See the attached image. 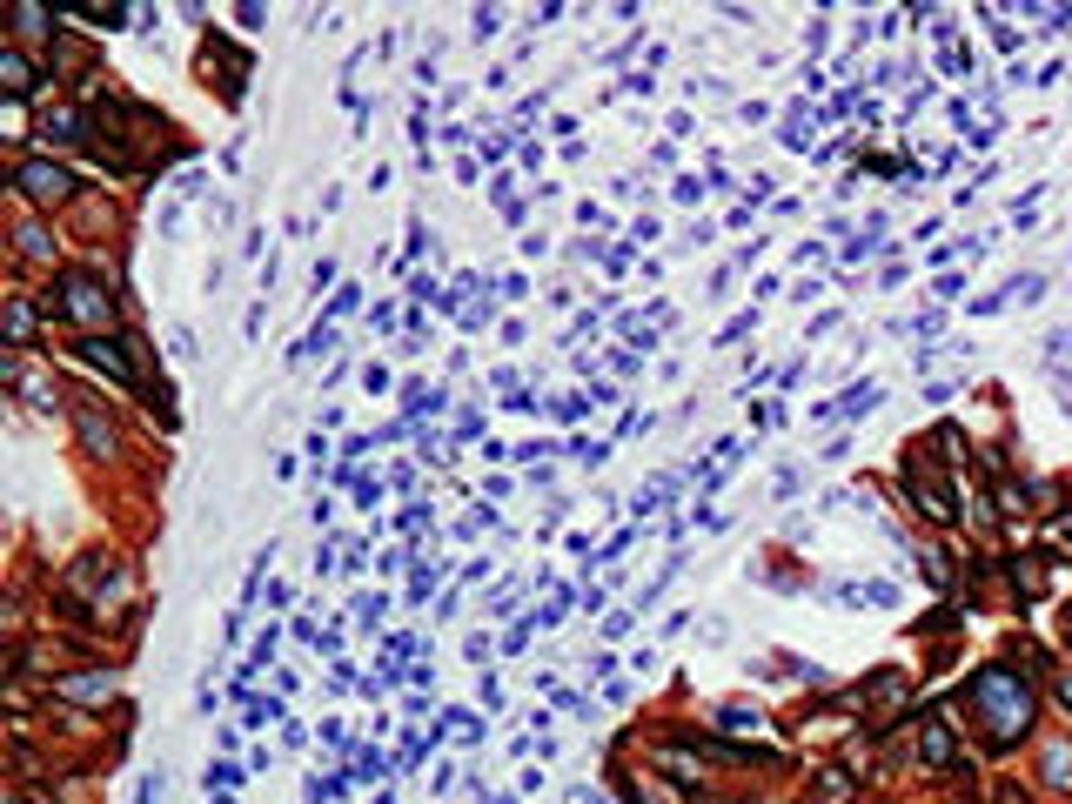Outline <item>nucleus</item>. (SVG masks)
Listing matches in <instances>:
<instances>
[{"label": "nucleus", "instance_id": "f257e3e1", "mask_svg": "<svg viewBox=\"0 0 1072 804\" xmlns=\"http://www.w3.org/2000/svg\"><path fill=\"white\" fill-rule=\"evenodd\" d=\"M972 704L985 711V724H992L999 744H1012L1032 724V691H1026V677H1012V670H979L972 677Z\"/></svg>", "mask_w": 1072, "mask_h": 804}, {"label": "nucleus", "instance_id": "f03ea898", "mask_svg": "<svg viewBox=\"0 0 1072 804\" xmlns=\"http://www.w3.org/2000/svg\"><path fill=\"white\" fill-rule=\"evenodd\" d=\"M14 188H21L27 201H41V208H54V201L74 195L67 168H54V161H21V168H14Z\"/></svg>", "mask_w": 1072, "mask_h": 804}, {"label": "nucleus", "instance_id": "7ed1b4c3", "mask_svg": "<svg viewBox=\"0 0 1072 804\" xmlns=\"http://www.w3.org/2000/svg\"><path fill=\"white\" fill-rule=\"evenodd\" d=\"M61 289H67V315H74V322H88V329H101V322H114V295L101 289L94 275H67Z\"/></svg>", "mask_w": 1072, "mask_h": 804}, {"label": "nucleus", "instance_id": "20e7f679", "mask_svg": "<svg viewBox=\"0 0 1072 804\" xmlns=\"http://www.w3.org/2000/svg\"><path fill=\"white\" fill-rule=\"evenodd\" d=\"M81 362H94L108 382H134V342L128 335H88L81 342Z\"/></svg>", "mask_w": 1072, "mask_h": 804}, {"label": "nucleus", "instance_id": "39448f33", "mask_svg": "<svg viewBox=\"0 0 1072 804\" xmlns=\"http://www.w3.org/2000/svg\"><path fill=\"white\" fill-rule=\"evenodd\" d=\"M918 751H925V764H952V724L945 717H925V731H918Z\"/></svg>", "mask_w": 1072, "mask_h": 804}, {"label": "nucleus", "instance_id": "423d86ee", "mask_svg": "<svg viewBox=\"0 0 1072 804\" xmlns=\"http://www.w3.org/2000/svg\"><path fill=\"white\" fill-rule=\"evenodd\" d=\"M74 423H81V443H88L94 456H114V429L101 423V416H94V409H88L81 396H74Z\"/></svg>", "mask_w": 1072, "mask_h": 804}, {"label": "nucleus", "instance_id": "0eeeda50", "mask_svg": "<svg viewBox=\"0 0 1072 804\" xmlns=\"http://www.w3.org/2000/svg\"><path fill=\"white\" fill-rule=\"evenodd\" d=\"M0 88L14 94V101H21V94L34 88V61H27L21 47H7V54H0Z\"/></svg>", "mask_w": 1072, "mask_h": 804}, {"label": "nucleus", "instance_id": "6e6552de", "mask_svg": "<svg viewBox=\"0 0 1072 804\" xmlns=\"http://www.w3.org/2000/svg\"><path fill=\"white\" fill-rule=\"evenodd\" d=\"M912 490H918V503H925V516H932V523H952V496L938 490V483H925V476H918Z\"/></svg>", "mask_w": 1072, "mask_h": 804}, {"label": "nucleus", "instance_id": "1a4fd4ad", "mask_svg": "<svg viewBox=\"0 0 1072 804\" xmlns=\"http://www.w3.org/2000/svg\"><path fill=\"white\" fill-rule=\"evenodd\" d=\"M21 255H34V262H47V255H54V242H47L41 228L27 222V228H21Z\"/></svg>", "mask_w": 1072, "mask_h": 804}, {"label": "nucleus", "instance_id": "9d476101", "mask_svg": "<svg viewBox=\"0 0 1072 804\" xmlns=\"http://www.w3.org/2000/svg\"><path fill=\"white\" fill-rule=\"evenodd\" d=\"M14 342H34V309H27V295H14Z\"/></svg>", "mask_w": 1072, "mask_h": 804}, {"label": "nucleus", "instance_id": "9b49d317", "mask_svg": "<svg viewBox=\"0 0 1072 804\" xmlns=\"http://www.w3.org/2000/svg\"><path fill=\"white\" fill-rule=\"evenodd\" d=\"M818 798H825V804H845V798H851V778H845V771H825V784H818Z\"/></svg>", "mask_w": 1072, "mask_h": 804}, {"label": "nucleus", "instance_id": "f8f14e48", "mask_svg": "<svg viewBox=\"0 0 1072 804\" xmlns=\"http://www.w3.org/2000/svg\"><path fill=\"white\" fill-rule=\"evenodd\" d=\"M14 21H21V34H54V27H47V14H41V7H14Z\"/></svg>", "mask_w": 1072, "mask_h": 804}, {"label": "nucleus", "instance_id": "ddd939ff", "mask_svg": "<svg viewBox=\"0 0 1072 804\" xmlns=\"http://www.w3.org/2000/svg\"><path fill=\"white\" fill-rule=\"evenodd\" d=\"M999 510H1005V516H1019V510H1026V490H1012V483H999Z\"/></svg>", "mask_w": 1072, "mask_h": 804}, {"label": "nucleus", "instance_id": "4468645a", "mask_svg": "<svg viewBox=\"0 0 1072 804\" xmlns=\"http://www.w3.org/2000/svg\"><path fill=\"white\" fill-rule=\"evenodd\" d=\"M1059 697H1066V704H1072V670H1066V677H1059Z\"/></svg>", "mask_w": 1072, "mask_h": 804}, {"label": "nucleus", "instance_id": "2eb2a0df", "mask_svg": "<svg viewBox=\"0 0 1072 804\" xmlns=\"http://www.w3.org/2000/svg\"><path fill=\"white\" fill-rule=\"evenodd\" d=\"M999 804H1026V798H1019V791H1005V798H999Z\"/></svg>", "mask_w": 1072, "mask_h": 804}]
</instances>
